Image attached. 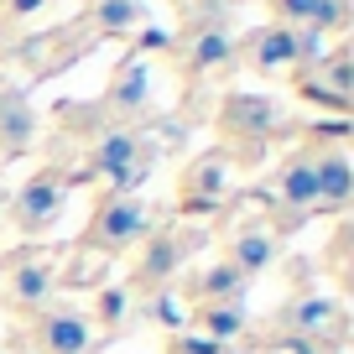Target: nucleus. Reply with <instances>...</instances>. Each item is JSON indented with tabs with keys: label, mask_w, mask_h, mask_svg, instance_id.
<instances>
[{
	"label": "nucleus",
	"mask_w": 354,
	"mask_h": 354,
	"mask_svg": "<svg viewBox=\"0 0 354 354\" xmlns=\"http://www.w3.org/2000/svg\"><path fill=\"white\" fill-rule=\"evenodd\" d=\"M151 203L136 198V193H110V198H100V209H94V219H88L84 230V250H131L141 234H151Z\"/></svg>",
	"instance_id": "nucleus-1"
},
{
	"label": "nucleus",
	"mask_w": 354,
	"mask_h": 354,
	"mask_svg": "<svg viewBox=\"0 0 354 354\" xmlns=\"http://www.w3.org/2000/svg\"><path fill=\"white\" fill-rule=\"evenodd\" d=\"M323 57V37L308 32V26H261V32L245 37V63L255 73H287V68L318 63Z\"/></svg>",
	"instance_id": "nucleus-2"
},
{
	"label": "nucleus",
	"mask_w": 354,
	"mask_h": 354,
	"mask_svg": "<svg viewBox=\"0 0 354 354\" xmlns=\"http://www.w3.org/2000/svg\"><path fill=\"white\" fill-rule=\"evenodd\" d=\"M151 146H146L141 131H131V125H115L110 136H104L100 146H94V156H88V167L100 177H110V193H136L151 177Z\"/></svg>",
	"instance_id": "nucleus-3"
},
{
	"label": "nucleus",
	"mask_w": 354,
	"mask_h": 354,
	"mask_svg": "<svg viewBox=\"0 0 354 354\" xmlns=\"http://www.w3.org/2000/svg\"><path fill=\"white\" fill-rule=\"evenodd\" d=\"M0 287H6V297L21 313H47L53 308V292H57L53 255L47 250H11L6 266H0Z\"/></svg>",
	"instance_id": "nucleus-4"
},
{
	"label": "nucleus",
	"mask_w": 354,
	"mask_h": 354,
	"mask_svg": "<svg viewBox=\"0 0 354 354\" xmlns=\"http://www.w3.org/2000/svg\"><path fill=\"white\" fill-rule=\"evenodd\" d=\"M68 209V183L53 172V167H42V172H32L21 183V193L11 198V224L21 234H47L57 219H63Z\"/></svg>",
	"instance_id": "nucleus-5"
},
{
	"label": "nucleus",
	"mask_w": 354,
	"mask_h": 354,
	"mask_svg": "<svg viewBox=\"0 0 354 354\" xmlns=\"http://www.w3.org/2000/svg\"><path fill=\"white\" fill-rule=\"evenodd\" d=\"M203 245L198 230H167V234H146V255L136 261V287L156 292L167 287V281L183 271V261H188L193 250Z\"/></svg>",
	"instance_id": "nucleus-6"
},
{
	"label": "nucleus",
	"mask_w": 354,
	"mask_h": 354,
	"mask_svg": "<svg viewBox=\"0 0 354 354\" xmlns=\"http://www.w3.org/2000/svg\"><path fill=\"white\" fill-rule=\"evenodd\" d=\"M266 198L281 209V219H287V224L308 219V214H323L313 156H292V162H281V167H277V177H271V188H266Z\"/></svg>",
	"instance_id": "nucleus-7"
},
{
	"label": "nucleus",
	"mask_w": 354,
	"mask_h": 354,
	"mask_svg": "<svg viewBox=\"0 0 354 354\" xmlns=\"http://www.w3.org/2000/svg\"><path fill=\"white\" fill-rule=\"evenodd\" d=\"M271 125H277V104L266 100V94H230L224 110H219V131L230 141H240L245 151H255L271 136Z\"/></svg>",
	"instance_id": "nucleus-8"
},
{
	"label": "nucleus",
	"mask_w": 354,
	"mask_h": 354,
	"mask_svg": "<svg viewBox=\"0 0 354 354\" xmlns=\"http://www.w3.org/2000/svg\"><path fill=\"white\" fill-rule=\"evenodd\" d=\"M234 188V162L230 151H203L198 162H188V172H183V203L188 209H214V203H224Z\"/></svg>",
	"instance_id": "nucleus-9"
},
{
	"label": "nucleus",
	"mask_w": 354,
	"mask_h": 354,
	"mask_svg": "<svg viewBox=\"0 0 354 354\" xmlns=\"http://www.w3.org/2000/svg\"><path fill=\"white\" fill-rule=\"evenodd\" d=\"M37 339H42L47 354H94L104 344L78 308H47L42 323H37Z\"/></svg>",
	"instance_id": "nucleus-10"
},
{
	"label": "nucleus",
	"mask_w": 354,
	"mask_h": 354,
	"mask_svg": "<svg viewBox=\"0 0 354 354\" xmlns=\"http://www.w3.org/2000/svg\"><path fill=\"white\" fill-rule=\"evenodd\" d=\"M230 57H234V32L219 16L198 21L188 32V42H183V68H188V73H214V68H224Z\"/></svg>",
	"instance_id": "nucleus-11"
},
{
	"label": "nucleus",
	"mask_w": 354,
	"mask_h": 354,
	"mask_svg": "<svg viewBox=\"0 0 354 354\" xmlns=\"http://www.w3.org/2000/svg\"><path fill=\"white\" fill-rule=\"evenodd\" d=\"M281 323H287L297 339H333V333H344V308L333 297L308 292V297H292L287 308H281Z\"/></svg>",
	"instance_id": "nucleus-12"
},
{
	"label": "nucleus",
	"mask_w": 354,
	"mask_h": 354,
	"mask_svg": "<svg viewBox=\"0 0 354 354\" xmlns=\"http://www.w3.org/2000/svg\"><path fill=\"white\" fill-rule=\"evenodd\" d=\"M104 110L120 115V120H136V115L151 110V73H146L141 57H125L120 73L110 78V88H104Z\"/></svg>",
	"instance_id": "nucleus-13"
},
{
	"label": "nucleus",
	"mask_w": 354,
	"mask_h": 354,
	"mask_svg": "<svg viewBox=\"0 0 354 354\" xmlns=\"http://www.w3.org/2000/svg\"><path fill=\"white\" fill-rule=\"evenodd\" d=\"M37 141V115L21 88L0 84V156H21Z\"/></svg>",
	"instance_id": "nucleus-14"
},
{
	"label": "nucleus",
	"mask_w": 354,
	"mask_h": 354,
	"mask_svg": "<svg viewBox=\"0 0 354 354\" xmlns=\"http://www.w3.org/2000/svg\"><path fill=\"white\" fill-rule=\"evenodd\" d=\"M302 94L308 100H323V104H333V110H349V53H333V57H318V63L302 73Z\"/></svg>",
	"instance_id": "nucleus-15"
},
{
	"label": "nucleus",
	"mask_w": 354,
	"mask_h": 354,
	"mask_svg": "<svg viewBox=\"0 0 354 354\" xmlns=\"http://www.w3.org/2000/svg\"><path fill=\"white\" fill-rule=\"evenodd\" d=\"M313 172H318V203H323V214L344 209V203L354 198V162L339 151V146L313 151Z\"/></svg>",
	"instance_id": "nucleus-16"
},
{
	"label": "nucleus",
	"mask_w": 354,
	"mask_h": 354,
	"mask_svg": "<svg viewBox=\"0 0 354 354\" xmlns=\"http://www.w3.org/2000/svg\"><path fill=\"white\" fill-rule=\"evenodd\" d=\"M277 250H281V240H277V234H271V230H255V224H250V230H240V234L230 240L224 261H230L234 271H240V277L250 281V277H261V271H271Z\"/></svg>",
	"instance_id": "nucleus-17"
},
{
	"label": "nucleus",
	"mask_w": 354,
	"mask_h": 354,
	"mask_svg": "<svg viewBox=\"0 0 354 354\" xmlns=\"http://www.w3.org/2000/svg\"><path fill=\"white\" fill-rule=\"evenodd\" d=\"M245 287H250V281H245L230 261H214L209 271L198 277L193 297H198V302H245Z\"/></svg>",
	"instance_id": "nucleus-18"
},
{
	"label": "nucleus",
	"mask_w": 354,
	"mask_h": 354,
	"mask_svg": "<svg viewBox=\"0 0 354 354\" xmlns=\"http://www.w3.org/2000/svg\"><path fill=\"white\" fill-rule=\"evenodd\" d=\"M141 21H146V0H94V26L104 37L136 32Z\"/></svg>",
	"instance_id": "nucleus-19"
},
{
	"label": "nucleus",
	"mask_w": 354,
	"mask_h": 354,
	"mask_svg": "<svg viewBox=\"0 0 354 354\" xmlns=\"http://www.w3.org/2000/svg\"><path fill=\"white\" fill-rule=\"evenodd\" d=\"M193 318H198V328L209 339H234L245 328V302H198Z\"/></svg>",
	"instance_id": "nucleus-20"
},
{
	"label": "nucleus",
	"mask_w": 354,
	"mask_h": 354,
	"mask_svg": "<svg viewBox=\"0 0 354 354\" xmlns=\"http://www.w3.org/2000/svg\"><path fill=\"white\" fill-rule=\"evenodd\" d=\"M125 308H131V292H120V287L100 292V323H104V344H110V333L125 323Z\"/></svg>",
	"instance_id": "nucleus-21"
},
{
	"label": "nucleus",
	"mask_w": 354,
	"mask_h": 354,
	"mask_svg": "<svg viewBox=\"0 0 354 354\" xmlns=\"http://www.w3.org/2000/svg\"><path fill=\"white\" fill-rule=\"evenodd\" d=\"M308 11H313V0H271L277 26H308Z\"/></svg>",
	"instance_id": "nucleus-22"
},
{
	"label": "nucleus",
	"mask_w": 354,
	"mask_h": 354,
	"mask_svg": "<svg viewBox=\"0 0 354 354\" xmlns=\"http://www.w3.org/2000/svg\"><path fill=\"white\" fill-rule=\"evenodd\" d=\"M151 318H156V323H183V308L172 302V292H156V302H151Z\"/></svg>",
	"instance_id": "nucleus-23"
},
{
	"label": "nucleus",
	"mask_w": 354,
	"mask_h": 354,
	"mask_svg": "<svg viewBox=\"0 0 354 354\" xmlns=\"http://www.w3.org/2000/svg\"><path fill=\"white\" fill-rule=\"evenodd\" d=\"M0 209H6V193H0Z\"/></svg>",
	"instance_id": "nucleus-24"
}]
</instances>
